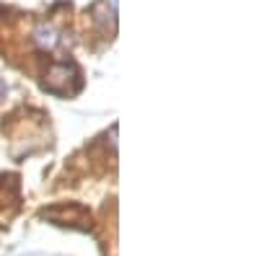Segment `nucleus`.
<instances>
[{
	"label": "nucleus",
	"mask_w": 259,
	"mask_h": 256,
	"mask_svg": "<svg viewBox=\"0 0 259 256\" xmlns=\"http://www.w3.org/2000/svg\"><path fill=\"white\" fill-rule=\"evenodd\" d=\"M36 41H39V44L41 47H55L57 44V34H55V29L52 26H39L36 29Z\"/></svg>",
	"instance_id": "obj_1"
},
{
	"label": "nucleus",
	"mask_w": 259,
	"mask_h": 256,
	"mask_svg": "<svg viewBox=\"0 0 259 256\" xmlns=\"http://www.w3.org/2000/svg\"><path fill=\"white\" fill-rule=\"evenodd\" d=\"M3 96H6V83L0 80V98H3Z\"/></svg>",
	"instance_id": "obj_2"
}]
</instances>
